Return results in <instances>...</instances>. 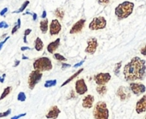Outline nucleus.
<instances>
[{
  "label": "nucleus",
  "instance_id": "f257e3e1",
  "mask_svg": "<svg viewBox=\"0 0 146 119\" xmlns=\"http://www.w3.org/2000/svg\"><path fill=\"white\" fill-rule=\"evenodd\" d=\"M124 76L128 82L143 80L146 73L145 61L139 57H133L124 67Z\"/></svg>",
  "mask_w": 146,
  "mask_h": 119
},
{
  "label": "nucleus",
  "instance_id": "f03ea898",
  "mask_svg": "<svg viewBox=\"0 0 146 119\" xmlns=\"http://www.w3.org/2000/svg\"><path fill=\"white\" fill-rule=\"evenodd\" d=\"M134 9V3L129 1H124L120 3L115 10V14L119 20H123L132 15Z\"/></svg>",
  "mask_w": 146,
  "mask_h": 119
},
{
  "label": "nucleus",
  "instance_id": "7ed1b4c3",
  "mask_svg": "<svg viewBox=\"0 0 146 119\" xmlns=\"http://www.w3.org/2000/svg\"><path fill=\"white\" fill-rule=\"evenodd\" d=\"M33 69L38 70L40 72L43 71H49L52 70V64L49 57H42L37 58L33 63Z\"/></svg>",
  "mask_w": 146,
  "mask_h": 119
},
{
  "label": "nucleus",
  "instance_id": "20e7f679",
  "mask_svg": "<svg viewBox=\"0 0 146 119\" xmlns=\"http://www.w3.org/2000/svg\"><path fill=\"white\" fill-rule=\"evenodd\" d=\"M94 119H109V110L105 102L99 101L96 104L93 110Z\"/></svg>",
  "mask_w": 146,
  "mask_h": 119
},
{
  "label": "nucleus",
  "instance_id": "39448f33",
  "mask_svg": "<svg viewBox=\"0 0 146 119\" xmlns=\"http://www.w3.org/2000/svg\"><path fill=\"white\" fill-rule=\"evenodd\" d=\"M42 76H43V74L42 72L38 71V70H33L29 76H28V81H27V83H28V88L33 90L34 89L35 86L39 82V81L42 79Z\"/></svg>",
  "mask_w": 146,
  "mask_h": 119
},
{
  "label": "nucleus",
  "instance_id": "423d86ee",
  "mask_svg": "<svg viewBox=\"0 0 146 119\" xmlns=\"http://www.w3.org/2000/svg\"><path fill=\"white\" fill-rule=\"evenodd\" d=\"M107 26V21L104 16H98L92 19L89 24V28L91 30H100L105 28Z\"/></svg>",
  "mask_w": 146,
  "mask_h": 119
},
{
  "label": "nucleus",
  "instance_id": "0eeeda50",
  "mask_svg": "<svg viewBox=\"0 0 146 119\" xmlns=\"http://www.w3.org/2000/svg\"><path fill=\"white\" fill-rule=\"evenodd\" d=\"M98 39L94 37H91L90 39H88L87 40V46L85 50V51L88 54H94L96 52V50L98 48Z\"/></svg>",
  "mask_w": 146,
  "mask_h": 119
},
{
  "label": "nucleus",
  "instance_id": "6e6552de",
  "mask_svg": "<svg viewBox=\"0 0 146 119\" xmlns=\"http://www.w3.org/2000/svg\"><path fill=\"white\" fill-rule=\"evenodd\" d=\"M111 79L110 73H99L94 76V81L98 85H105Z\"/></svg>",
  "mask_w": 146,
  "mask_h": 119
},
{
  "label": "nucleus",
  "instance_id": "1a4fd4ad",
  "mask_svg": "<svg viewBox=\"0 0 146 119\" xmlns=\"http://www.w3.org/2000/svg\"><path fill=\"white\" fill-rule=\"evenodd\" d=\"M61 30H62V25H61L60 21L56 19H53L50 24V28H49L50 35H51V36L57 35L61 32Z\"/></svg>",
  "mask_w": 146,
  "mask_h": 119
},
{
  "label": "nucleus",
  "instance_id": "9d476101",
  "mask_svg": "<svg viewBox=\"0 0 146 119\" xmlns=\"http://www.w3.org/2000/svg\"><path fill=\"white\" fill-rule=\"evenodd\" d=\"M88 88L84 79H79L75 82V91L79 95H83L87 92Z\"/></svg>",
  "mask_w": 146,
  "mask_h": 119
},
{
  "label": "nucleus",
  "instance_id": "9b49d317",
  "mask_svg": "<svg viewBox=\"0 0 146 119\" xmlns=\"http://www.w3.org/2000/svg\"><path fill=\"white\" fill-rule=\"evenodd\" d=\"M116 94L121 101H126V100H129V98L131 97V93H130L129 89L123 86L120 87L117 89Z\"/></svg>",
  "mask_w": 146,
  "mask_h": 119
},
{
  "label": "nucleus",
  "instance_id": "f8f14e48",
  "mask_svg": "<svg viewBox=\"0 0 146 119\" xmlns=\"http://www.w3.org/2000/svg\"><path fill=\"white\" fill-rule=\"evenodd\" d=\"M85 24H86V20L85 19H80L78 21H76L73 27H71L69 33L70 34H76V33H79L82 31L83 27H85Z\"/></svg>",
  "mask_w": 146,
  "mask_h": 119
},
{
  "label": "nucleus",
  "instance_id": "ddd939ff",
  "mask_svg": "<svg viewBox=\"0 0 146 119\" xmlns=\"http://www.w3.org/2000/svg\"><path fill=\"white\" fill-rule=\"evenodd\" d=\"M130 90L135 95H140L145 92V86L142 83H131L130 84Z\"/></svg>",
  "mask_w": 146,
  "mask_h": 119
},
{
  "label": "nucleus",
  "instance_id": "4468645a",
  "mask_svg": "<svg viewBox=\"0 0 146 119\" xmlns=\"http://www.w3.org/2000/svg\"><path fill=\"white\" fill-rule=\"evenodd\" d=\"M60 113H61V111L59 110V108L56 106H51L49 109L48 113L46 114V118L56 119L58 118V116H59Z\"/></svg>",
  "mask_w": 146,
  "mask_h": 119
},
{
  "label": "nucleus",
  "instance_id": "2eb2a0df",
  "mask_svg": "<svg viewBox=\"0 0 146 119\" xmlns=\"http://www.w3.org/2000/svg\"><path fill=\"white\" fill-rule=\"evenodd\" d=\"M146 111V95H144L136 104V112L138 114L143 113Z\"/></svg>",
  "mask_w": 146,
  "mask_h": 119
},
{
  "label": "nucleus",
  "instance_id": "dca6fc26",
  "mask_svg": "<svg viewBox=\"0 0 146 119\" xmlns=\"http://www.w3.org/2000/svg\"><path fill=\"white\" fill-rule=\"evenodd\" d=\"M60 45V39L57 38L56 40L50 42L48 45H47V51L50 54H54L55 51L58 49Z\"/></svg>",
  "mask_w": 146,
  "mask_h": 119
},
{
  "label": "nucleus",
  "instance_id": "f3484780",
  "mask_svg": "<svg viewBox=\"0 0 146 119\" xmlns=\"http://www.w3.org/2000/svg\"><path fill=\"white\" fill-rule=\"evenodd\" d=\"M94 103V97L92 95H86L82 101V106L86 109H90L92 107Z\"/></svg>",
  "mask_w": 146,
  "mask_h": 119
},
{
  "label": "nucleus",
  "instance_id": "a211bd4d",
  "mask_svg": "<svg viewBox=\"0 0 146 119\" xmlns=\"http://www.w3.org/2000/svg\"><path fill=\"white\" fill-rule=\"evenodd\" d=\"M48 26H49V21L48 19L44 18V20H42L39 23V27L40 30L43 33H45L48 31Z\"/></svg>",
  "mask_w": 146,
  "mask_h": 119
},
{
  "label": "nucleus",
  "instance_id": "6ab92c4d",
  "mask_svg": "<svg viewBox=\"0 0 146 119\" xmlns=\"http://www.w3.org/2000/svg\"><path fill=\"white\" fill-rule=\"evenodd\" d=\"M34 47H35V50L38 51H40L43 50L44 48V43L42 41V39L40 38H36L35 41H34Z\"/></svg>",
  "mask_w": 146,
  "mask_h": 119
},
{
  "label": "nucleus",
  "instance_id": "aec40b11",
  "mask_svg": "<svg viewBox=\"0 0 146 119\" xmlns=\"http://www.w3.org/2000/svg\"><path fill=\"white\" fill-rule=\"evenodd\" d=\"M83 70H84V69H80V70H79L77 72H75V73H74L73 76H70V77H69V78H68L67 81H65V82H63V83L61 85V88H62V87H64V86H66V85H67V84H68L70 82H72V81H73L74 78H76V77H77V76H79V75L81 73V72H83Z\"/></svg>",
  "mask_w": 146,
  "mask_h": 119
},
{
  "label": "nucleus",
  "instance_id": "412c9836",
  "mask_svg": "<svg viewBox=\"0 0 146 119\" xmlns=\"http://www.w3.org/2000/svg\"><path fill=\"white\" fill-rule=\"evenodd\" d=\"M98 94L101 96H104L107 93V88L105 87V85H98V87H97L96 88Z\"/></svg>",
  "mask_w": 146,
  "mask_h": 119
},
{
  "label": "nucleus",
  "instance_id": "4be33fe9",
  "mask_svg": "<svg viewBox=\"0 0 146 119\" xmlns=\"http://www.w3.org/2000/svg\"><path fill=\"white\" fill-rule=\"evenodd\" d=\"M11 90H12V87H7V88H5L3 89V94H1V96H0V100H2L5 99V98H6V97L10 94Z\"/></svg>",
  "mask_w": 146,
  "mask_h": 119
},
{
  "label": "nucleus",
  "instance_id": "5701e85b",
  "mask_svg": "<svg viewBox=\"0 0 146 119\" xmlns=\"http://www.w3.org/2000/svg\"><path fill=\"white\" fill-rule=\"evenodd\" d=\"M55 15H56L58 19L62 20V19H63V17H64V11H63L62 9L57 8V9L55 10Z\"/></svg>",
  "mask_w": 146,
  "mask_h": 119
},
{
  "label": "nucleus",
  "instance_id": "b1692460",
  "mask_svg": "<svg viewBox=\"0 0 146 119\" xmlns=\"http://www.w3.org/2000/svg\"><path fill=\"white\" fill-rule=\"evenodd\" d=\"M53 57L57 60V61H60V62H66L67 61V58L65 57H63L62 55L59 54V53H54L53 54Z\"/></svg>",
  "mask_w": 146,
  "mask_h": 119
},
{
  "label": "nucleus",
  "instance_id": "393cba45",
  "mask_svg": "<svg viewBox=\"0 0 146 119\" xmlns=\"http://www.w3.org/2000/svg\"><path fill=\"white\" fill-rule=\"evenodd\" d=\"M30 3V2L28 1V0H27V1H25L23 3H22V5L21 6V8L18 9V10H16V11H15V13H21V12H23L25 9H26V8L27 7V5Z\"/></svg>",
  "mask_w": 146,
  "mask_h": 119
},
{
  "label": "nucleus",
  "instance_id": "a878e982",
  "mask_svg": "<svg viewBox=\"0 0 146 119\" xmlns=\"http://www.w3.org/2000/svg\"><path fill=\"white\" fill-rule=\"evenodd\" d=\"M56 85V80H49L45 82L44 83V88H51Z\"/></svg>",
  "mask_w": 146,
  "mask_h": 119
},
{
  "label": "nucleus",
  "instance_id": "bb28decb",
  "mask_svg": "<svg viewBox=\"0 0 146 119\" xmlns=\"http://www.w3.org/2000/svg\"><path fill=\"white\" fill-rule=\"evenodd\" d=\"M21 27V19L19 18L18 20H17V24L13 27V29L11 30V34H14V33H15L17 31H18V29Z\"/></svg>",
  "mask_w": 146,
  "mask_h": 119
},
{
  "label": "nucleus",
  "instance_id": "cd10ccee",
  "mask_svg": "<svg viewBox=\"0 0 146 119\" xmlns=\"http://www.w3.org/2000/svg\"><path fill=\"white\" fill-rule=\"evenodd\" d=\"M17 100L19 101H21V102H24L26 100V94H25V93H23V92L19 93V94L17 96Z\"/></svg>",
  "mask_w": 146,
  "mask_h": 119
},
{
  "label": "nucleus",
  "instance_id": "c85d7f7f",
  "mask_svg": "<svg viewBox=\"0 0 146 119\" xmlns=\"http://www.w3.org/2000/svg\"><path fill=\"white\" fill-rule=\"evenodd\" d=\"M121 67V62L117 63V64H115V74L117 76H119V71H120Z\"/></svg>",
  "mask_w": 146,
  "mask_h": 119
},
{
  "label": "nucleus",
  "instance_id": "c756f323",
  "mask_svg": "<svg viewBox=\"0 0 146 119\" xmlns=\"http://www.w3.org/2000/svg\"><path fill=\"white\" fill-rule=\"evenodd\" d=\"M10 113H11V110H10V109H9L8 111H6V112H4L0 113V118H5V117H7V116H9Z\"/></svg>",
  "mask_w": 146,
  "mask_h": 119
},
{
  "label": "nucleus",
  "instance_id": "7c9ffc66",
  "mask_svg": "<svg viewBox=\"0 0 146 119\" xmlns=\"http://www.w3.org/2000/svg\"><path fill=\"white\" fill-rule=\"evenodd\" d=\"M110 0H98V3L100 5H104V6L108 5L110 3Z\"/></svg>",
  "mask_w": 146,
  "mask_h": 119
},
{
  "label": "nucleus",
  "instance_id": "2f4dec72",
  "mask_svg": "<svg viewBox=\"0 0 146 119\" xmlns=\"http://www.w3.org/2000/svg\"><path fill=\"white\" fill-rule=\"evenodd\" d=\"M8 27H9V25L4 21H0V28H7Z\"/></svg>",
  "mask_w": 146,
  "mask_h": 119
},
{
  "label": "nucleus",
  "instance_id": "473e14b6",
  "mask_svg": "<svg viewBox=\"0 0 146 119\" xmlns=\"http://www.w3.org/2000/svg\"><path fill=\"white\" fill-rule=\"evenodd\" d=\"M31 32H32V30H31L30 28L26 29V30L24 31V36H25V37H27V35H29V34L31 33Z\"/></svg>",
  "mask_w": 146,
  "mask_h": 119
},
{
  "label": "nucleus",
  "instance_id": "72a5a7b5",
  "mask_svg": "<svg viewBox=\"0 0 146 119\" xmlns=\"http://www.w3.org/2000/svg\"><path fill=\"white\" fill-rule=\"evenodd\" d=\"M74 97H75L74 91V90H71V92H70V94L68 96V100H69V99H73V98H74Z\"/></svg>",
  "mask_w": 146,
  "mask_h": 119
},
{
  "label": "nucleus",
  "instance_id": "f704fd0d",
  "mask_svg": "<svg viewBox=\"0 0 146 119\" xmlns=\"http://www.w3.org/2000/svg\"><path fill=\"white\" fill-rule=\"evenodd\" d=\"M27 114L26 113H22V114H20V115H17V116H15V117H13L11 119H19L20 118H22V117H25Z\"/></svg>",
  "mask_w": 146,
  "mask_h": 119
},
{
  "label": "nucleus",
  "instance_id": "c9c22d12",
  "mask_svg": "<svg viewBox=\"0 0 146 119\" xmlns=\"http://www.w3.org/2000/svg\"><path fill=\"white\" fill-rule=\"evenodd\" d=\"M140 52H141L142 55H144V56H145L146 57V45H145V46L140 50Z\"/></svg>",
  "mask_w": 146,
  "mask_h": 119
},
{
  "label": "nucleus",
  "instance_id": "e433bc0d",
  "mask_svg": "<svg viewBox=\"0 0 146 119\" xmlns=\"http://www.w3.org/2000/svg\"><path fill=\"white\" fill-rule=\"evenodd\" d=\"M71 65L70 64H65V63H62V70H64V69H66V68H69Z\"/></svg>",
  "mask_w": 146,
  "mask_h": 119
},
{
  "label": "nucleus",
  "instance_id": "4c0bfd02",
  "mask_svg": "<svg viewBox=\"0 0 146 119\" xmlns=\"http://www.w3.org/2000/svg\"><path fill=\"white\" fill-rule=\"evenodd\" d=\"M9 39V36H8L7 38H5V39H3V41H2V42L0 43V50H1V49H2V47H3V44H4V43Z\"/></svg>",
  "mask_w": 146,
  "mask_h": 119
},
{
  "label": "nucleus",
  "instance_id": "58836bf2",
  "mask_svg": "<svg viewBox=\"0 0 146 119\" xmlns=\"http://www.w3.org/2000/svg\"><path fill=\"white\" fill-rule=\"evenodd\" d=\"M8 11V8H4L3 10H1V12H0V15H2V16H3L4 15H5V13Z\"/></svg>",
  "mask_w": 146,
  "mask_h": 119
},
{
  "label": "nucleus",
  "instance_id": "ea45409f",
  "mask_svg": "<svg viewBox=\"0 0 146 119\" xmlns=\"http://www.w3.org/2000/svg\"><path fill=\"white\" fill-rule=\"evenodd\" d=\"M84 62H85V60H82V61H81V62H80L79 64H74V68H77V67H79V66L82 65Z\"/></svg>",
  "mask_w": 146,
  "mask_h": 119
},
{
  "label": "nucleus",
  "instance_id": "a19ab883",
  "mask_svg": "<svg viewBox=\"0 0 146 119\" xmlns=\"http://www.w3.org/2000/svg\"><path fill=\"white\" fill-rule=\"evenodd\" d=\"M21 50L22 51H26V50H31V48L28 47V46H22V47L21 48Z\"/></svg>",
  "mask_w": 146,
  "mask_h": 119
},
{
  "label": "nucleus",
  "instance_id": "79ce46f5",
  "mask_svg": "<svg viewBox=\"0 0 146 119\" xmlns=\"http://www.w3.org/2000/svg\"><path fill=\"white\" fill-rule=\"evenodd\" d=\"M37 17H38L37 14H36V13H33V21H36V20H37Z\"/></svg>",
  "mask_w": 146,
  "mask_h": 119
},
{
  "label": "nucleus",
  "instance_id": "37998d69",
  "mask_svg": "<svg viewBox=\"0 0 146 119\" xmlns=\"http://www.w3.org/2000/svg\"><path fill=\"white\" fill-rule=\"evenodd\" d=\"M41 16H42V18H44H44H46V11H45V10H44V11H43V13H42V15H41Z\"/></svg>",
  "mask_w": 146,
  "mask_h": 119
},
{
  "label": "nucleus",
  "instance_id": "c03bdc74",
  "mask_svg": "<svg viewBox=\"0 0 146 119\" xmlns=\"http://www.w3.org/2000/svg\"><path fill=\"white\" fill-rule=\"evenodd\" d=\"M20 63H21V62H20L19 60H16V61H15V64H14V67H17V66L20 64Z\"/></svg>",
  "mask_w": 146,
  "mask_h": 119
},
{
  "label": "nucleus",
  "instance_id": "a18cd8bd",
  "mask_svg": "<svg viewBox=\"0 0 146 119\" xmlns=\"http://www.w3.org/2000/svg\"><path fill=\"white\" fill-rule=\"evenodd\" d=\"M0 82H1V83H3V82H4V78H1V77H0Z\"/></svg>",
  "mask_w": 146,
  "mask_h": 119
},
{
  "label": "nucleus",
  "instance_id": "49530a36",
  "mask_svg": "<svg viewBox=\"0 0 146 119\" xmlns=\"http://www.w3.org/2000/svg\"><path fill=\"white\" fill-rule=\"evenodd\" d=\"M22 58H23V59H28V57H25L24 55H23V57H22Z\"/></svg>",
  "mask_w": 146,
  "mask_h": 119
},
{
  "label": "nucleus",
  "instance_id": "de8ad7c7",
  "mask_svg": "<svg viewBox=\"0 0 146 119\" xmlns=\"http://www.w3.org/2000/svg\"><path fill=\"white\" fill-rule=\"evenodd\" d=\"M145 119H146V116H145Z\"/></svg>",
  "mask_w": 146,
  "mask_h": 119
}]
</instances>
